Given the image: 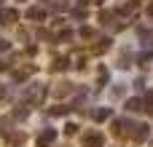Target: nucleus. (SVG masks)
Segmentation results:
<instances>
[{"label":"nucleus","mask_w":153,"mask_h":147,"mask_svg":"<svg viewBox=\"0 0 153 147\" xmlns=\"http://www.w3.org/2000/svg\"><path fill=\"white\" fill-rule=\"evenodd\" d=\"M83 147H105V137L100 131H89L83 134Z\"/></svg>","instance_id":"1"},{"label":"nucleus","mask_w":153,"mask_h":147,"mask_svg":"<svg viewBox=\"0 0 153 147\" xmlns=\"http://www.w3.org/2000/svg\"><path fill=\"white\" fill-rule=\"evenodd\" d=\"M148 123H132V131H129V137L132 139H137V142H145L148 139Z\"/></svg>","instance_id":"2"},{"label":"nucleus","mask_w":153,"mask_h":147,"mask_svg":"<svg viewBox=\"0 0 153 147\" xmlns=\"http://www.w3.org/2000/svg\"><path fill=\"white\" fill-rule=\"evenodd\" d=\"M54 139H56V131H54V129H46V131L38 137V147H48V145H54Z\"/></svg>","instance_id":"3"},{"label":"nucleus","mask_w":153,"mask_h":147,"mask_svg":"<svg viewBox=\"0 0 153 147\" xmlns=\"http://www.w3.org/2000/svg\"><path fill=\"white\" fill-rule=\"evenodd\" d=\"M19 19V13L13 8H0V24H13Z\"/></svg>","instance_id":"4"},{"label":"nucleus","mask_w":153,"mask_h":147,"mask_svg":"<svg viewBox=\"0 0 153 147\" xmlns=\"http://www.w3.org/2000/svg\"><path fill=\"white\" fill-rule=\"evenodd\" d=\"M126 110L129 112H140V110H145V102L143 99H129L126 102Z\"/></svg>","instance_id":"5"},{"label":"nucleus","mask_w":153,"mask_h":147,"mask_svg":"<svg viewBox=\"0 0 153 147\" xmlns=\"http://www.w3.org/2000/svg\"><path fill=\"white\" fill-rule=\"evenodd\" d=\"M43 16H46V11H43V8H30V11H27V19H30V21H32V19H35V21H40Z\"/></svg>","instance_id":"6"},{"label":"nucleus","mask_w":153,"mask_h":147,"mask_svg":"<svg viewBox=\"0 0 153 147\" xmlns=\"http://www.w3.org/2000/svg\"><path fill=\"white\" fill-rule=\"evenodd\" d=\"M91 118H94V121H108V118H110V110H108V107L94 110V112H91Z\"/></svg>","instance_id":"7"},{"label":"nucleus","mask_w":153,"mask_h":147,"mask_svg":"<svg viewBox=\"0 0 153 147\" xmlns=\"http://www.w3.org/2000/svg\"><path fill=\"white\" fill-rule=\"evenodd\" d=\"M108 48H110V37H100V46H94L97 54H105Z\"/></svg>","instance_id":"8"},{"label":"nucleus","mask_w":153,"mask_h":147,"mask_svg":"<svg viewBox=\"0 0 153 147\" xmlns=\"http://www.w3.org/2000/svg\"><path fill=\"white\" fill-rule=\"evenodd\" d=\"M67 67H70V64H67V59H62V56L51 62V70H59V72H62V70H67Z\"/></svg>","instance_id":"9"},{"label":"nucleus","mask_w":153,"mask_h":147,"mask_svg":"<svg viewBox=\"0 0 153 147\" xmlns=\"http://www.w3.org/2000/svg\"><path fill=\"white\" fill-rule=\"evenodd\" d=\"M137 37H140L145 46H151V32H148V29H137Z\"/></svg>","instance_id":"10"},{"label":"nucleus","mask_w":153,"mask_h":147,"mask_svg":"<svg viewBox=\"0 0 153 147\" xmlns=\"http://www.w3.org/2000/svg\"><path fill=\"white\" fill-rule=\"evenodd\" d=\"M105 83H108V70H105V67H100V86H97V91H100Z\"/></svg>","instance_id":"11"},{"label":"nucleus","mask_w":153,"mask_h":147,"mask_svg":"<svg viewBox=\"0 0 153 147\" xmlns=\"http://www.w3.org/2000/svg\"><path fill=\"white\" fill-rule=\"evenodd\" d=\"M48 112H51V115H67V112H70V107H51Z\"/></svg>","instance_id":"12"},{"label":"nucleus","mask_w":153,"mask_h":147,"mask_svg":"<svg viewBox=\"0 0 153 147\" xmlns=\"http://www.w3.org/2000/svg\"><path fill=\"white\" fill-rule=\"evenodd\" d=\"M118 67H129V51H121V64Z\"/></svg>","instance_id":"13"},{"label":"nucleus","mask_w":153,"mask_h":147,"mask_svg":"<svg viewBox=\"0 0 153 147\" xmlns=\"http://www.w3.org/2000/svg\"><path fill=\"white\" fill-rule=\"evenodd\" d=\"M81 37H94V29H91V27H83V29H81Z\"/></svg>","instance_id":"14"},{"label":"nucleus","mask_w":153,"mask_h":147,"mask_svg":"<svg viewBox=\"0 0 153 147\" xmlns=\"http://www.w3.org/2000/svg\"><path fill=\"white\" fill-rule=\"evenodd\" d=\"M75 131H78V126H75V123H67V126H65V134H70V137H73Z\"/></svg>","instance_id":"15"},{"label":"nucleus","mask_w":153,"mask_h":147,"mask_svg":"<svg viewBox=\"0 0 153 147\" xmlns=\"http://www.w3.org/2000/svg\"><path fill=\"white\" fill-rule=\"evenodd\" d=\"M153 59V54L151 51H143V54H140V59H137V62H151Z\"/></svg>","instance_id":"16"},{"label":"nucleus","mask_w":153,"mask_h":147,"mask_svg":"<svg viewBox=\"0 0 153 147\" xmlns=\"http://www.w3.org/2000/svg\"><path fill=\"white\" fill-rule=\"evenodd\" d=\"M100 19H102V24H108V21L113 19V13H110V11H102V16H100Z\"/></svg>","instance_id":"17"},{"label":"nucleus","mask_w":153,"mask_h":147,"mask_svg":"<svg viewBox=\"0 0 153 147\" xmlns=\"http://www.w3.org/2000/svg\"><path fill=\"white\" fill-rule=\"evenodd\" d=\"M56 91H59V94H67V91H70V83H62V86H59Z\"/></svg>","instance_id":"18"},{"label":"nucleus","mask_w":153,"mask_h":147,"mask_svg":"<svg viewBox=\"0 0 153 147\" xmlns=\"http://www.w3.org/2000/svg\"><path fill=\"white\" fill-rule=\"evenodd\" d=\"M113 96H124V86H116L113 88Z\"/></svg>","instance_id":"19"},{"label":"nucleus","mask_w":153,"mask_h":147,"mask_svg":"<svg viewBox=\"0 0 153 147\" xmlns=\"http://www.w3.org/2000/svg\"><path fill=\"white\" fill-rule=\"evenodd\" d=\"M143 102H145V104H153V91H148V94H145V99H143Z\"/></svg>","instance_id":"20"},{"label":"nucleus","mask_w":153,"mask_h":147,"mask_svg":"<svg viewBox=\"0 0 153 147\" xmlns=\"http://www.w3.org/2000/svg\"><path fill=\"white\" fill-rule=\"evenodd\" d=\"M8 48H11V43L8 40H0V51H8Z\"/></svg>","instance_id":"21"},{"label":"nucleus","mask_w":153,"mask_h":147,"mask_svg":"<svg viewBox=\"0 0 153 147\" xmlns=\"http://www.w3.org/2000/svg\"><path fill=\"white\" fill-rule=\"evenodd\" d=\"M148 16H153V3H151V5H148Z\"/></svg>","instance_id":"22"},{"label":"nucleus","mask_w":153,"mask_h":147,"mask_svg":"<svg viewBox=\"0 0 153 147\" xmlns=\"http://www.w3.org/2000/svg\"><path fill=\"white\" fill-rule=\"evenodd\" d=\"M0 5H3V0H0Z\"/></svg>","instance_id":"23"}]
</instances>
